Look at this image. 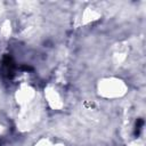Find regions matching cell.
<instances>
[{
	"instance_id": "1",
	"label": "cell",
	"mask_w": 146,
	"mask_h": 146,
	"mask_svg": "<svg viewBox=\"0 0 146 146\" xmlns=\"http://www.w3.org/2000/svg\"><path fill=\"white\" fill-rule=\"evenodd\" d=\"M14 72L15 65L13 58L10 56H5L1 60V74L7 79H11L14 76Z\"/></svg>"
}]
</instances>
